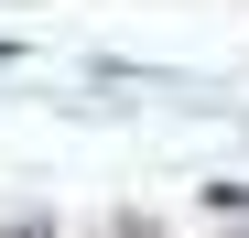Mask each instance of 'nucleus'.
Here are the masks:
<instances>
[{
	"label": "nucleus",
	"instance_id": "2",
	"mask_svg": "<svg viewBox=\"0 0 249 238\" xmlns=\"http://www.w3.org/2000/svg\"><path fill=\"white\" fill-rule=\"evenodd\" d=\"M0 65H11V44H0Z\"/></svg>",
	"mask_w": 249,
	"mask_h": 238
},
{
	"label": "nucleus",
	"instance_id": "1",
	"mask_svg": "<svg viewBox=\"0 0 249 238\" xmlns=\"http://www.w3.org/2000/svg\"><path fill=\"white\" fill-rule=\"evenodd\" d=\"M11 238H54V227H44V217H22V227H11Z\"/></svg>",
	"mask_w": 249,
	"mask_h": 238
}]
</instances>
